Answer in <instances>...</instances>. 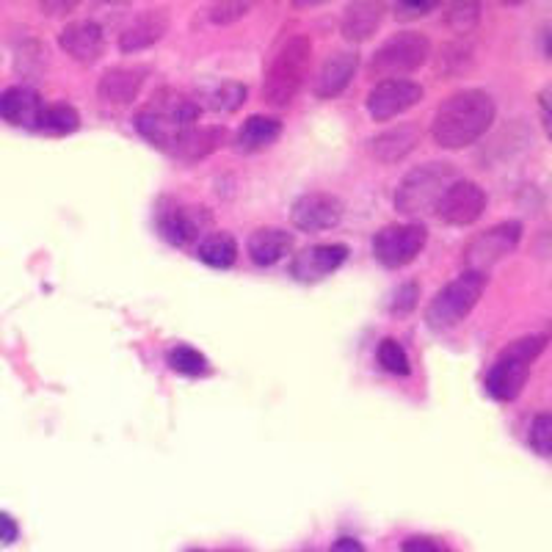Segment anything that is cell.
Listing matches in <instances>:
<instances>
[{
  "label": "cell",
  "mask_w": 552,
  "mask_h": 552,
  "mask_svg": "<svg viewBox=\"0 0 552 552\" xmlns=\"http://www.w3.org/2000/svg\"><path fill=\"white\" fill-rule=\"evenodd\" d=\"M495 114L492 94L483 89H461L442 100L431 122V136L442 150H464L486 136Z\"/></svg>",
  "instance_id": "cell-1"
},
{
  "label": "cell",
  "mask_w": 552,
  "mask_h": 552,
  "mask_svg": "<svg viewBox=\"0 0 552 552\" xmlns=\"http://www.w3.org/2000/svg\"><path fill=\"white\" fill-rule=\"evenodd\" d=\"M196 119H199L196 100L177 92V89L163 86L138 108L133 122H136L138 136L147 138L150 144L161 147V150L174 152L177 144L196 127Z\"/></svg>",
  "instance_id": "cell-2"
},
{
  "label": "cell",
  "mask_w": 552,
  "mask_h": 552,
  "mask_svg": "<svg viewBox=\"0 0 552 552\" xmlns=\"http://www.w3.org/2000/svg\"><path fill=\"white\" fill-rule=\"evenodd\" d=\"M547 348L544 334H528L519 337L514 343H508L500 357L495 359L492 370L486 373V390L495 401H517L525 384H528L530 365L541 357V351Z\"/></svg>",
  "instance_id": "cell-3"
},
{
  "label": "cell",
  "mask_w": 552,
  "mask_h": 552,
  "mask_svg": "<svg viewBox=\"0 0 552 552\" xmlns=\"http://www.w3.org/2000/svg\"><path fill=\"white\" fill-rule=\"evenodd\" d=\"M312 45L304 34L290 36L285 45L279 47L268 64L263 83V97L265 103L274 105V108H285L296 100L301 83L307 78V69H310Z\"/></svg>",
  "instance_id": "cell-4"
},
{
  "label": "cell",
  "mask_w": 552,
  "mask_h": 552,
  "mask_svg": "<svg viewBox=\"0 0 552 552\" xmlns=\"http://www.w3.org/2000/svg\"><path fill=\"white\" fill-rule=\"evenodd\" d=\"M456 180H459V177H456L450 163H423V166H414L412 172L406 174L401 183H398V191H395V210H398L401 216H409V219L434 213L439 199L445 196V191H448Z\"/></svg>",
  "instance_id": "cell-5"
},
{
  "label": "cell",
  "mask_w": 552,
  "mask_h": 552,
  "mask_svg": "<svg viewBox=\"0 0 552 552\" xmlns=\"http://www.w3.org/2000/svg\"><path fill=\"white\" fill-rule=\"evenodd\" d=\"M431 56V42L420 31H401L390 36L384 45L373 53L368 72L376 81H401L403 75H412L414 69L426 64Z\"/></svg>",
  "instance_id": "cell-6"
},
{
  "label": "cell",
  "mask_w": 552,
  "mask_h": 552,
  "mask_svg": "<svg viewBox=\"0 0 552 552\" xmlns=\"http://www.w3.org/2000/svg\"><path fill=\"white\" fill-rule=\"evenodd\" d=\"M486 282H489L486 274H475V271H464L461 276H456L453 282H448L431 299L426 310V321L434 329H453V326H459L475 310V304L481 301Z\"/></svg>",
  "instance_id": "cell-7"
},
{
  "label": "cell",
  "mask_w": 552,
  "mask_h": 552,
  "mask_svg": "<svg viewBox=\"0 0 552 552\" xmlns=\"http://www.w3.org/2000/svg\"><path fill=\"white\" fill-rule=\"evenodd\" d=\"M522 241V221H500L489 230L478 232L470 243L464 246V265L475 274H489L497 263H503L508 254L517 252Z\"/></svg>",
  "instance_id": "cell-8"
},
{
  "label": "cell",
  "mask_w": 552,
  "mask_h": 552,
  "mask_svg": "<svg viewBox=\"0 0 552 552\" xmlns=\"http://www.w3.org/2000/svg\"><path fill=\"white\" fill-rule=\"evenodd\" d=\"M428 230L417 221L406 224H387L373 238V254L384 268H403L417 260V254L426 249Z\"/></svg>",
  "instance_id": "cell-9"
},
{
  "label": "cell",
  "mask_w": 552,
  "mask_h": 552,
  "mask_svg": "<svg viewBox=\"0 0 552 552\" xmlns=\"http://www.w3.org/2000/svg\"><path fill=\"white\" fill-rule=\"evenodd\" d=\"M486 210V191L472 180H456L439 199L437 216L450 227H470Z\"/></svg>",
  "instance_id": "cell-10"
},
{
  "label": "cell",
  "mask_w": 552,
  "mask_h": 552,
  "mask_svg": "<svg viewBox=\"0 0 552 552\" xmlns=\"http://www.w3.org/2000/svg\"><path fill=\"white\" fill-rule=\"evenodd\" d=\"M343 219V202L332 194L312 191V194L299 196L290 207V221L301 232H321L332 230Z\"/></svg>",
  "instance_id": "cell-11"
},
{
  "label": "cell",
  "mask_w": 552,
  "mask_h": 552,
  "mask_svg": "<svg viewBox=\"0 0 552 552\" xmlns=\"http://www.w3.org/2000/svg\"><path fill=\"white\" fill-rule=\"evenodd\" d=\"M420 100H423V86L420 83L409 81V78L381 81L368 94V114L376 122H390V119H395L403 111H409Z\"/></svg>",
  "instance_id": "cell-12"
},
{
  "label": "cell",
  "mask_w": 552,
  "mask_h": 552,
  "mask_svg": "<svg viewBox=\"0 0 552 552\" xmlns=\"http://www.w3.org/2000/svg\"><path fill=\"white\" fill-rule=\"evenodd\" d=\"M348 260V246L343 243H321V246H310L293 257L290 263V274L299 282H318L323 276L334 274L340 265Z\"/></svg>",
  "instance_id": "cell-13"
},
{
  "label": "cell",
  "mask_w": 552,
  "mask_h": 552,
  "mask_svg": "<svg viewBox=\"0 0 552 552\" xmlns=\"http://www.w3.org/2000/svg\"><path fill=\"white\" fill-rule=\"evenodd\" d=\"M210 224V216L205 207H185L172 205L158 216V227H161L163 238L174 246H191L202 238V232Z\"/></svg>",
  "instance_id": "cell-14"
},
{
  "label": "cell",
  "mask_w": 552,
  "mask_h": 552,
  "mask_svg": "<svg viewBox=\"0 0 552 552\" xmlns=\"http://www.w3.org/2000/svg\"><path fill=\"white\" fill-rule=\"evenodd\" d=\"M58 45H61V50H64L72 61L94 64L97 58L103 56V50H105L103 25H97L94 20H78V23H69L67 28L58 34Z\"/></svg>",
  "instance_id": "cell-15"
},
{
  "label": "cell",
  "mask_w": 552,
  "mask_h": 552,
  "mask_svg": "<svg viewBox=\"0 0 552 552\" xmlns=\"http://www.w3.org/2000/svg\"><path fill=\"white\" fill-rule=\"evenodd\" d=\"M359 67V53L354 50H337L326 58L312 81V92L318 100H332L340 92L348 89V83L354 78Z\"/></svg>",
  "instance_id": "cell-16"
},
{
  "label": "cell",
  "mask_w": 552,
  "mask_h": 552,
  "mask_svg": "<svg viewBox=\"0 0 552 552\" xmlns=\"http://www.w3.org/2000/svg\"><path fill=\"white\" fill-rule=\"evenodd\" d=\"M147 78L144 67H111L105 69L97 83V97L108 105H130L141 92Z\"/></svg>",
  "instance_id": "cell-17"
},
{
  "label": "cell",
  "mask_w": 552,
  "mask_h": 552,
  "mask_svg": "<svg viewBox=\"0 0 552 552\" xmlns=\"http://www.w3.org/2000/svg\"><path fill=\"white\" fill-rule=\"evenodd\" d=\"M169 31V14L163 9H150V12H141L127 25L122 36H119V50L122 53H138L144 47H152L163 34Z\"/></svg>",
  "instance_id": "cell-18"
},
{
  "label": "cell",
  "mask_w": 552,
  "mask_h": 552,
  "mask_svg": "<svg viewBox=\"0 0 552 552\" xmlns=\"http://www.w3.org/2000/svg\"><path fill=\"white\" fill-rule=\"evenodd\" d=\"M45 111L42 97L28 86H14L0 94V116L20 127H39V116Z\"/></svg>",
  "instance_id": "cell-19"
},
{
  "label": "cell",
  "mask_w": 552,
  "mask_h": 552,
  "mask_svg": "<svg viewBox=\"0 0 552 552\" xmlns=\"http://www.w3.org/2000/svg\"><path fill=\"white\" fill-rule=\"evenodd\" d=\"M417 141H420L417 125H395L370 138L368 150L379 163H398L417 147Z\"/></svg>",
  "instance_id": "cell-20"
},
{
  "label": "cell",
  "mask_w": 552,
  "mask_h": 552,
  "mask_svg": "<svg viewBox=\"0 0 552 552\" xmlns=\"http://www.w3.org/2000/svg\"><path fill=\"white\" fill-rule=\"evenodd\" d=\"M381 20H384V9H381L379 3L357 0V3L345 6L340 31H343L348 42H365V39H370L379 31Z\"/></svg>",
  "instance_id": "cell-21"
},
{
  "label": "cell",
  "mask_w": 552,
  "mask_h": 552,
  "mask_svg": "<svg viewBox=\"0 0 552 552\" xmlns=\"http://www.w3.org/2000/svg\"><path fill=\"white\" fill-rule=\"evenodd\" d=\"M282 136V122L274 116H249L235 136V150L254 155V152H263L268 147H274Z\"/></svg>",
  "instance_id": "cell-22"
},
{
  "label": "cell",
  "mask_w": 552,
  "mask_h": 552,
  "mask_svg": "<svg viewBox=\"0 0 552 552\" xmlns=\"http://www.w3.org/2000/svg\"><path fill=\"white\" fill-rule=\"evenodd\" d=\"M293 252V235L285 230H276V227H260L249 235V257L254 265H268L279 263L285 254Z\"/></svg>",
  "instance_id": "cell-23"
},
{
  "label": "cell",
  "mask_w": 552,
  "mask_h": 552,
  "mask_svg": "<svg viewBox=\"0 0 552 552\" xmlns=\"http://www.w3.org/2000/svg\"><path fill=\"white\" fill-rule=\"evenodd\" d=\"M199 260L205 265H213V268H232L235 260H238V241L232 232L216 230L207 232L205 238L199 241Z\"/></svg>",
  "instance_id": "cell-24"
},
{
  "label": "cell",
  "mask_w": 552,
  "mask_h": 552,
  "mask_svg": "<svg viewBox=\"0 0 552 552\" xmlns=\"http://www.w3.org/2000/svg\"><path fill=\"white\" fill-rule=\"evenodd\" d=\"M221 138H224V127H194L177 144V150L172 155L180 158V161H202V158H207L210 152L219 147Z\"/></svg>",
  "instance_id": "cell-25"
},
{
  "label": "cell",
  "mask_w": 552,
  "mask_h": 552,
  "mask_svg": "<svg viewBox=\"0 0 552 552\" xmlns=\"http://www.w3.org/2000/svg\"><path fill=\"white\" fill-rule=\"evenodd\" d=\"M81 125V114L67 103L45 105V111L39 116V130H45L50 136H64V133H72Z\"/></svg>",
  "instance_id": "cell-26"
},
{
  "label": "cell",
  "mask_w": 552,
  "mask_h": 552,
  "mask_svg": "<svg viewBox=\"0 0 552 552\" xmlns=\"http://www.w3.org/2000/svg\"><path fill=\"white\" fill-rule=\"evenodd\" d=\"M376 359L379 365L387 373H395V376H409L412 373V365H409V357L403 351V345L392 337H384L379 343V351H376Z\"/></svg>",
  "instance_id": "cell-27"
},
{
  "label": "cell",
  "mask_w": 552,
  "mask_h": 552,
  "mask_svg": "<svg viewBox=\"0 0 552 552\" xmlns=\"http://www.w3.org/2000/svg\"><path fill=\"white\" fill-rule=\"evenodd\" d=\"M169 365L183 376H205L207 373V359L191 345H174L169 351Z\"/></svg>",
  "instance_id": "cell-28"
},
{
  "label": "cell",
  "mask_w": 552,
  "mask_h": 552,
  "mask_svg": "<svg viewBox=\"0 0 552 552\" xmlns=\"http://www.w3.org/2000/svg\"><path fill=\"white\" fill-rule=\"evenodd\" d=\"M481 20V6L478 3H453L445 14V23L453 34H472Z\"/></svg>",
  "instance_id": "cell-29"
},
{
  "label": "cell",
  "mask_w": 552,
  "mask_h": 552,
  "mask_svg": "<svg viewBox=\"0 0 552 552\" xmlns=\"http://www.w3.org/2000/svg\"><path fill=\"white\" fill-rule=\"evenodd\" d=\"M243 103H246V86H243V83L224 81L213 89V94H210V105H213L216 111H224V114L238 111Z\"/></svg>",
  "instance_id": "cell-30"
},
{
  "label": "cell",
  "mask_w": 552,
  "mask_h": 552,
  "mask_svg": "<svg viewBox=\"0 0 552 552\" xmlns=\"http://www.w3.org/2000/svg\"><path fill=\"white\" fill-rule=\"evenodd\" d=\"M530 448L539 456H552V414H539L530 426Z\"/></svg>",
  "instance_id": "cell-31"
},
{
  "label": "cell",
  "mask_w": 552,
  "mask_h": 552,
  "mask_svg": "<svg viewBox=\"0 0 552 552\" xmlns=\"http://www.w3.org/2000/svg\"><path fill=\"white\" fill-rule=\"evenodd\" d=\"M249 9H252L249 3H232V0H224V3H213V6L207 9V17L219 25H232L235 20L246 17Z\"/></svg>",
  "instance_id": "cell-32"
},
{
  "label": "cell",
  "mask_w": 552,
  "mask_h": 552,
  "mask_svg": "<svg viewBox=\"0 0 552 552\" xmlns=\"http://www.w3.org/2000/svg\"><path fill=\"white\" fill-rule=\"evenodd\" d=\"M417 299H420V285L417 282H406V285H401V288L392 293L390 310L395 315H406V312L414 310Z\"/></svg>",
  "instance_id": "cell-33"
},
{
  "label": "cell",
  "mask_w": 552,
  "mask_h": 552,
  "mask_svg": "<svg viewBox=\"0 0 552 552\" xmlns=\"http://www.w3.org/2000/svg\"><path fill=\"white\" fill-rule=\"evenodd\" d=\"M437 3L431 0H423V3H412V0H403V3H395V17L398 20H417V17H426L428 12H434Z\"/></svg>",
  "instance_id": "cell-34"
},
{
  "label": "cell",
  "mask_w": 552,
  "mask_h": 552,
  "mask_svg": "<svg viewBox=\"0 0 552 552\" xmlns=\"http://www.w3.org/2000/svg\"><path fill=\"white\" fill-rule=\"evenodd\" d=\"M403 552H450L445 544L434 536H409L401 544Z\"/></svg>",
  "instance_id": "cell-35"
},
{
  "label": "cell",
  "mask_w": 552,
  "mask_h": 552,
  "mask_svg": "<svg viewBox=\"0 0 552 552\" xmlns=\"http://www.w3.org/2000/svg\"><path fill=\"white\" fill-rule=\"evenodd\" d=\"M20 536V528H17V522H14L12 514H6V511H0V544L3 547H9L14 544Z\"/></svg>",
  "instance_id": "cell-36"
},
{
  "label": "cell",
  "mask_w": 552,
  "mask_h": 552,
  "mask_svg": "<svg viewBox=\"0 0 552 552\" xmlns=\"http://www.w3.org/2000/svg\"><path fill=\"white\" fill-rule=\"evenodd\" d=\"M539 111H541V122H544V130L547 136L552 138V83L544 86L539 92Z\"/></svg>",
  "instance_id": "cell-37"
},
{
  "label": "cell",
  "mask_w": 552,
  "mask_h": 552,
  "mask_svg": "<svg viewBox=\"0 0 552 552\" xmlns=\"http://www.w3.org/2000/svg\"><path fill=\"white\" fill-rule=\"evenodd\" d=\"M329 552H368V550H365V547H362L357 539H348V536H345V539L334 541L332 550Z\"/></svg>",
  "instance_id": "cell-38"
},
{
  "label": "cell",
  "mask_w": 552,
  "mask_h": 552,
  "mask_svg": "<svg viewBox=\"0 0 552 552\" xmlns=\"http://www.w3.org/2000/svg\"><path fill=\"white\" fill-rule=\"evenodd\" d=\"M42 9L47 14H67L72 9H78V3H42Z\"/></svg>",
  "instance_id": "cell-39"
},
{
  "label": "cell",
  "mask_w": 552,
  "mask_h": 552,
  "mask_svg": "<svg viewBox=\"0 0 552 552\" xmlns=\"http://www.w3.org/2000/svg\"><path fill=\"white\" fill-rule=\"evenodd\" d=\"M544 50H547V56L552 58V31L547 36H544Z\"/></svg>",
  "instance_id": "cell-40"
},
{
  "label": "cell",
  "mask_w": 552,
  "mask_h": 552,
  "mask_svg": "<svg viewBox=\"0 0 552 552\" xmlns=\"http://www.w3.org/2000/svg\"><path fill=\"white\" fill-rule=\"evenodd\" d=\"M221 552H238V550H221Z\"/></svg>",
  "instance_id": "cell-41"
},
{
  "label": "cell",
  "mask_w": 552,
  "mask_h": 552,
  "mask_svg": "<svg viewBox=\"0 0 552 552\" xmlns=\"http://www.w3.org/2000/svg\"><path fill=\"white\" fill-rule=\"evenodd\" d=\"M194 552H202V550H194Z\"/></svg>",
  "instance_id": "cell-42"
}]
</instances>
